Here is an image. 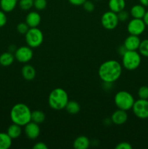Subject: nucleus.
I'll return each mask as SVG.
<instances>
[{
    "mask_svg": "<svg viewBox=\"0 0 148 149\" xmlns=\"http://www.w3.org/2000/svg\"><path fill=\"white\" fill-rule=\"evenodd\" d=\"M123 71V66L120 62L115 60H108L100 65L98 75L103 82L114 83L119 79Z\"/></svg>",
    "mask_w": 148,
    "mask_h": 149,
    "instance_id": "f257e3e1",
    "label": "nucleus"
},
{
    "mask_svg": "<svg viewBox=\"0 0 148 149\" xmlns=\"http://www.w3.org/2000/svg\"><path fill=\"white\" fill-rule=\"evenodd\" d=\"M31 112L30 108L25 103H16L10 110V119L12 123L24 127L31 121Z\"/></svg>",
    "mask_w": 148,
    "mask_h": 149,
    "instance_id": "f03ea898",
    "label": "nucleus"
},
{
    "mask_svg": "<svg viewBox=\"0 0 148 149\" xmlns=\"http://www.w3.org/2000/svg\"><path fill=\"white\" fill-rule=\"evenodd\" d=\"M68 101V94L64 89L60 87L52 90L48 97V104L49 107L55 111L65 109Z\"/></svg>",
    "mask_w": 148,
    "mask_h": 149,
    "instance_id": "7ed1b4c3",
    "label": "nucleus"
},
{
    "mask_svg": "<svg viewBox=\"0 0 148 149\" xmlns=\"http://www.w3.org/2000/svg\"><path fill=\"white\" fill-rule=\"evenodd\" d=\"M142 62V55L136 50H126L122 55V66L128 71L138 68Z\"/></svg>",
    "mask_w": 148,
    "mask_h": 149,
    "instance_id": "20e7f679",
    "label": "nucleus"
},
{
    "mask_svg": "<svg viewBox=\"0 0 148 149\" xmlns=\"http://www.w3.org/2000/svg\"><path fill=\"white\" fill-rule=\"evenodd\" d=\"M135 100L131 94L126 90L118 92L114 97V103L118 109L128 111L133 107Z\"/></svg>",
    "mask_w": 148,
    "mask_h": 149,
    "instance_id": "39448f33",
    "label": "nucleus"
},
{
    "mask_svg": "<svg viewBox=\"0 0 148 149\" xmlns=\"http://www.w3.org/2000/svg\"><path fill=\"white\" fill-rule=\"evenodd\" d=\"M25 40L28 46L32 49L39 47L44 42L43 32L38 27L30 28L25 34Z\"/></svg>",
    "mask_w": 148,
    "mask_h": 149,
    "instance_id": "423d86ee",
    "label": "nucleus"
},
{
    "mask_svg": "<svg viewBox=\"0 0 148 149\" xmlns=\"http://www.w3.org/2000/svg\"><path fill=\"white\" fill-rule=\"evenodd\" d=\"M119 23L117 13L109 10L103 13L101 17V24L107 30H113L118 26Z\"/></svg>",
    "mask_w": 148,
    "mask_h": 149,
    "instance_id": "0eeeda50",
    "label": "nucleus"
},
{
    "mask_svg": "<svg viewBox=\"0 0 148 149\" xmlns=\"http://www.w3.org/2000/svg\"><path fill=\"white\" fill-rule=\"evenodd\" d=\"M131 109L133 114L139 119H148V100L139 98L135 100Z\"/></svg>",
    "mask_w": 148,
    "mask_h": 149,
    "instance_id": "6e6552de",
    "label": "nucleus"
},
{
    "mask_svg": "<svg viewBox=\"0 0 148 149\" xmlns=\"http://www.w3.org/2000/svg\"><path fill=\"white\" fill-rule=\"evenodd\" d=\"M146 27L147 26L143 19L132 18L128 23L127 31L129 34L140 36L145 32Z\"/></svg>",
    "mask_w": 148,
    "mask_h": 149,
    "instance_id": "1a4fd4ad",
    "label": "nucleus"
},
{
    "mask_svg": "<svg viewBox=\"0 0 148 149\" xmlns=\"http://www.w3.org/2000/svg\"><path fill=\"white\" fill-rule=\"evenodd\" d=\"M15 58L20 63H27L33 56L32 48L29 46H22L17 48L14 53Z\"/></svg>",
    "mask_w": 148,
    "mask_h": 149,
    "instance_id": "9d476101",
    "label": "nucleus"
},
{
    "mask_svg": "<svg viewBox=\"0 0 148 149\" xmlns=\"http://www.w3.org/2000/svg\"><path fill=\"white\" fill-rule=\"evenodd\" d=\"M40 127L39 124L30 121L24 126V132L26 136L30 140H36L40 135Z\"/></svg>",
    "mask_w": 148,
    "mask_h": 149,
    "instance_id": "9b49d317",
    "label": "nucleus"
},
{
    "mask_svg": "<svg viewBox=\"0 0 148 149\" xmlns=\"http://www.w3.org/2000/svg\"><path fill=\"white\" fill-rule=\"evenodd\" d=\"M141 43L139 36L130 34L126 38L123 42V46L127 50H138Z\"/></svg>",
    "mask_w": 148,
    "mask_h": 149,
    "instance_id": "f8f14e48",
    "label": "nucleus"
},
{
    "mask_svg": "<svg viewBox=\"0 0 148 149\" xmlns=\"http://www.w3.org/2000/svg\"><path fill=\"white\" fill-rule=\"evenodd\" d=\"M110 120L115 125H123L128 120L127 111L121 109H118L113 113Z\"/></svg>",
    "mask_w": 148,
    "mask_h": 149,
    "instance_id": "ddd939ff",
    "label": "nucleus"
},
{
    "mask_svg": "<svg viewBox=\"0 0 148 149\" xmlns=\"http://www.w3.org/2000/svg\"><path fill=\"white\" fill-rule=\"evenodd\" d=\"M41 20L40 14L37 11H30L26 17V23L30 28L38 27Z\"/></svg>",
    "mask_w": 148,
    "mask_h": 149,
    "instance_id": "4468645a",
    "label": "nucleus"
},
{
    "mask_svg": "<svg viewBox=\"0 0 148 149\" xmlns=\"http://www.w3.org/2000/svg\"><path fill=\"white\" fill-rule=\"evenodd\" d=\"M21 74L24 79L27 80V81H32L36 77V71L31 65L26 64L22 68Z\"/></svg>",
    "mask_w": 148,
    "mask_h": 149,
    "instance_id": "2eb2a0df",
    "label": "nucleus"
},
{
    "mask_svg": "<svg viewBox=\"0 0 148 149\" xmlns=\"http://www.w3.org/2000/svg\"><path fill=\"white\" fill-rule=\"evenodd\" d=\"M73 146L75 149H87L90 146V141L86 136L80 135L74 140Z\"/></svg>",
    "mask_w": 148,
    "mask_h": 149,
    "instance_id": "dca6fc26",
    "label": "nucleus"
},
{
    "mask_svg": "<svg viewBox=\"0 0 148 149\" xmlns=\"http://www.w3.org/2000/svg\"><path fill=\"white\" fill-rule=\"evenodd\" d=\"M145 13H146V9L145 6L142 4H135L131 8L130 10V15L133 18H139L142 19L145 16Z\"/></svg>",
    "mask_w": 148,
    "mask_h": 149,
    "instance_id": "f3484780",
    "label": "nucleus"
},
{
    "mask_svg": "<svg viewBox=\"0 0 148 149\" xmlns=\"http://www.w3.org/2000/svg\"><path fill=\"white\" fill-rule=\"evenodd\" d=\"M108 7L110 10L115 13H118L126 7L125 0H109Z\"/></svg>",
    "mask_w": 148,
    "mask_h": 149,
    "instance_id": "a211bd4d",
    "label": "nucleus"
},
{
    "mask_svg": "<svg viewBox=\"0 0 148 149\" xmlns=\"http://www.w3.org/2000/svg\"><path fill=\"white\" fill-rule=\"evenodd\" d=\"M19 0H0L1 10L5 13L13 11L18 4Z\"/></svg>",
    "mask_w": 148,
    "mask_h": 149,
    "instance_id": "6ab92c4d",
    "label": "nucleus"
},
{
    "mask_svg": "<svg viewBox=\"0 0 148 149\" xmlns=\"http://www.w3.org/2000/svg\"><path fill=\"white\" fill-rule=\"evenodd\" d=\"M7 133L12 140L17 139L21 135L22 127L17 124L12 123L8 127L7 130Z\"/></svg>",
    "mask_w": 148,
    "mask_h": 149,
    "instance_id": "aec40b11",
    "label": "nucleus"
},
{
    "mask_svg": "<svg viewBox=\"0 0 148 149\" xmlns=\"http://www.w3.org/2000/svg\"><path fill=\"white\" fill-rule=\"evenodd\" d=\"M15 55L12 52H6L0 55V65L2 66H10L15 61Z\"/></svg>",
    "mask_w": 148,
    "mask_h": 149,
    "instance_id": "412c9836",
    "label": "nucleus"
},
{
    "mask_svg": "<svg viewBox=\"0 0 148 149\" xmlns=\"http://www.w3.org/2000/svg\"><path fill=\"white\" fill-rule=\"evenodd\" d=\"M12 139L7 132H0V149H8L11 147Z\"/></svg>",
    "mask_w": 148,
    "mask_h": 149,
    "instance_id": "4be33fe9",
    "label": "nucleus"
},
{
    "mask_svg": "<svg viewBox=\"0 0 148 149\" xmlns=\"http://www.w3.org/2000/svg\"><path fill=\"white\" fill-rule=\"evenodd\" d=\"M65 109L70 114L75 115L77 114L80 111V110H81V106H80L79 103L78 102L74 101V100H69L68 102V103H67Z\"/></svg>",
    "mask_w": 148,
    "mask_h": 149,
    "instance_id": "5701e85b",
    "label": "nucleus"
},
{
    "mask_svg": "<svg viewBox=\"0 0 148 149\" xmlns=\"http://www.w3.org/2000/svg\"><path fill=\"white\" fill-rule=\"evenodd\" d=\"M46 119L45 113L42 111L36 110L31 112V121L37 124L43 123Z\"/></svg>",
    "mask_w": 148,
    "mask_h": 149,
    "instance_id": "b1692460",
    "label": "nucleus"
},
{
    "mask_svg": "<svg viewBox=\"0 0 148 149\" xmlns=\"http://www.w3.org/2000/svg\"><path fill=\"white\" fill-rule=\"evenodd\" d=\"M139 54L142 56L148 58V39L141 41L140 45L138 49Z\"/></svg>",
    "mask_w": 148,
    "mask_h": 149,
    "instance_id": "393cba45",
    "label": "nucleus"
},
{
    "mask_svg": "<svg viewBox=\"0 0 148 149\" xmlns=\"http://www.w3.org/2000/svg\"><path fill=\"white\" fill-rule=\"evenodd\" d=\"M18 5L21 10L28 11L33 7V0H19Z\"/></svg>",
    "mask_w": 148,
    "mask_h": 149,
    "instance_id": "a878e982",
    "label": "nucleus"
},
{
    "mask_svg": "<svg viewBox=\"0 0 148 149\" xmlns=\"http://www.w3.org/2000/svg\"><path fill=\"white\" fill-rule=\"evenodd\" d=\"M47 1L46 0H33V7L37 11H41L46 7Z\"/></svg>",
    "mask_w": 148,
    "mask_h": 149,
    "instance_id": "bb28decb",
    "label": "nucleus"
},
{
    "mask_svg": "<svg viewBox=\"0 0 148 149\" xmlns=\"http://www.w3.org/2000/svg\"><path fill=\"white\" fill-rule=\"evenodd\" d=\"M137 95L140 99L148 100V87L147 86H142L138 90Z\"/></svg>",
    "mask_w": 148,
    "mask_h": 149,
    "instance_id": "cd10ccee",
    "label": "nucleus"
},
{
    "mask_svg": "<svg viewBox=\"0 0 148 149\" xmlns=\"http://www.w3.org/2000/svg\"><path fill=\"white\" fill-rule=\"evenodd\" d=\"M30 29L28 26L27 23L25 22V23H20L17 26V31L20 34H26L27 33V31H28V29Z\"/></svg>",
    "mask_w": 148,
    "mask_h": 149,
    "instance_id": "c85d7f7f",
    "label": "nucleus"
},
{
    "mask_svg": "<svg viewBox=\"0 0 148 149\" xmlns=\"http://www.w3.org/2000/svg\"><path fill=\"white\" fill-rule=\"evenodd\" d=\"M82 6L84 10L85 11L88 12V13H91V12L94 11V8H95V6H94V3L91 1H88V0H86Z\"/></svg>",
    "mask_w": 148,
    "mask_h": 149,
    "instance_id": "c756f323",
    "label": "nucleus"
},
{
    "mask_svg": "<svg viewBox=\"0 0 148 149\" xmlns=\"http://www.w3.org/2000/svg\"><path fill=\"white\" fill-rule=\"evenodd\" d=\"M119 21L120 22H125L129 19V16H130V13H129L128 12H126V10H122V11L119 12L118 13H117Z\"/></svg>",
    "mask_w": 148,
    "mask_h": 149,
    "instance_id": "7c9ffc66",
    "label": "nucleus"
},
{
    "mask_svg": "<svg viewBox=\"0 0 148 149\" xmlns=\"http://www.w3.org/2000/svg\"><path fill=\"white\" fill-rule=\"evenodd\" d=\"M5 13V12L0 10V28L5 26L7 22V17Z\"/></svg>",
    "mask_w": 148,
    "mask_h": 149,
    "instance_id": "2f4dec72",
    "label": "nucleus"
},
{
    "mask_svg": "<svg viewBox=\"0 0 148 149\" xmlns=\"http://www.w3.org/2000/svg\"><path fill=\"white\" fill-rule=\"evenodd\" d=\"M116 149H132V146L128 142H120L115 146Z\"/></svg>",
    "mask_w": 148,
    "mask_h": 149,
    "instance_id": "473e14b6",
    "label": "nucleus"
},
{
    "mask_svg": "<svg viewBox=\"0 0 148 149\" xmlns=\"http://www.w3.org/2000/svg\"><path fill=\"white\" fill-rule=\"evenodd\" d=\"M33 149H47L48 146L43 142H38L33 146Z\"/></svg>",
    "mask_w": 148,
    "mask_h": 149,
    "instance_id": "72a5a7b5",
    "label": "nucleus"
},
{
    "mask_svg": "<svg viewBox=\"0 0 148 149\" xmlns=\"http://www.w3.org/2000/svg\"><path fill=\"white\" fill-rule=\"evenodd\" d=\"M86 1V0H68V1L74 6H82Z\"/></svg>",
    "mask_w": 148,
    "mask_h": 149,
    "instance_id": "f704fd0d",
    "label": "nucleus"
},
{
    "mask_svg": "<svg viewBox=\"0 0 148 149\" xmlns=\"http://www.w3.org/2000/svg\"><path fill=\"white\" fill-rule=\"evenodd\" d=\"M126 50H127V49H126V48H125V47L123 45V46L120 47L118 48V53L122 56V55H123V54L126 52Z\"/></svg>",
    "mask_w": 148,
    "mask_h": 149,
    "instance_id": "c9c22d12",
    "label": "nucleus"
},
{
    "mask_svg": "<svg viewBox=\"0 0 148 149\" xmlns=\"http://www.w3.org/2000/svg\"><path fill=\"white\" fill-rule=\"evenodd\" d=\"M142 19H143L144 22L145 23L146 26H148V10H146V13H145V16H144V17Z\"/></svg>",
    "mask_w": 148,
    "mask_h": 149,
    "instance_id": "e433bc0d",
    "label": "nucleus"
},
{
    "mask_svg": "<svg viewBox=\"0 0 148 149\" xmlns=\"http://www.w3.org/2000/svg\"><path fill=\"white\" fill-rule=\"evenodd\" d=\"M141 4L145 7H148V0H139Z\"/></svg>",
    "mask_w": 148,
    "mask_h": 149,
    "instance_id": "4c0bfd02",
    "label": "nucleus"
},
{
    "mask_svg": "<svg viewBox=\"0 0 148 149\" xmlns=\"http://www.w3.org/2000/svg\"><path fill=\"white\" fill-rule=\"evenodd\" d=\"M16 49H17V48H16L14 45H11V46H10V47H9V52H15Z\"/></svg>",
    "mask_w": 148,
    "mask_h": 149,
    "instance_id": "58836bf2",
    "label": "nucleus"
},
{
    "mask_svg": "<svg viewBox=\"0 0 148 149\" xmlns=\"http://www.w3.org/2000/svg\"><path fill=\"white\" fill-rule=\"evenodd\" d=\"M94 1H99V0H94Z\"/></svg>",
    "mask_w": 148,
    "mask_h": 149,
    "instance_id": "ea45409f",
    "label": "nucleus"
}]
</instances>
